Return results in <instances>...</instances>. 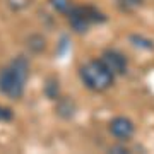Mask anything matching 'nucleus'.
<instances>
[{"label":"nucleus","instance_id":"2","mask_svg":"<svg viewBox=\"0 0 154 154\" xmlns=\"http://www.w3.org/2000/svg\"><path fill=\"white\" fill-rule=\"evenodd\" d=\"M79 77L84 86L94 93H103L110 89L115 82V75L111 70L101 62V58H93L79 67Z\"/></svg>","mask_w":154,"mask_h":154},{"label":"nucleus","instance_id":"4","mask_svg":"<svg viewBox=\"0 0 154 154\" xmlns=\"http://www.w3.org/2000/svg\"><path fill=\"white\" fill-rule=\"evenodd\" d=\"M108 128H110V134L116 140H128V139L134 135V130H135V125L130 118L127 116H115L111 118L110 123H108Z\"/></svg>","mask_w":154,"mask_h":154},{"label":"nucleus","instance_id":"6","mask_svg":"<svg viewBox=\"0 0 154 154\" xmlns=\"http://www.w3.org/2000/svg\"><path fill=\"white\" fill-rule=\"evenodd\" d=\"M50 5L53 7L57 12L63 14V16H67V14H69V12L75 7L70 0H50Z\"/></svg>","mask_w":154,"mask_h":154},{"label":"nucleus","instance_id":"3","mask_svg":"<svg viewBox=\"0 0 154 154\" xmlns=\"http://www.w3.org/2000/svg\"><path fill=\"white\" fill-rule=\"evenodd\" d=\"M67 17H69V22H70L72 29L77 31V33H86L93 24H99V22L106 21V17L91 5L74 7L67 14Z\"/></svg>","mask_w":154,"mask_h":154},{"label":"nucleus","instance_id":"1","mask_svg":"<svg viewBox=\"0 0 154 154\" xmlns=\"http://www.w3.org/2000/svg\"><path fill=\"white\" fill-rule=\"evenodd\" d=\"M29 79V62L24 57H16L7 67L0 70V93L12 99H19L24 94Z\"/></svg>","mask_w":154,"mask_h":154},{"label":"nucleus","instance_id":"8","mask_svg":"<svg viewBox=\"0 0 154 154\" xmlns=\"http://www.w3.org/2000/svg\"><path fill=\"white\" fill-rule=\"evenodd\" d=\"M9 120H12V111L9 108L0 106V122H9Z\"/></svg>","mask_w":154,"mask_h":154},{"label":"nucleus","instance_id":"5","mask_svg":"<svg viewBox=\"0 0 154 154\" xmlns=\"http://www.w3.org/2000/svg\"><path fill=\"white\" fill-rule=\"evenodd\" d=\"M101 62L105 63L108 69L111 70L113 75H123L127 72V67H128V62H127L125 55L120 53V51H116V50H106L103 51V55L99 57Z\"/></svg>","mask_w":154,"mask_h":154},{"label":"nucleus","instance_id":"7","mask_svg":"<svg viewBox=\"0 0 154 154\" xmlns=\"http://www.w3.org/2000/svg\"><path fill=\"white\" fill-rule=\"evenodd\" d=\"M118 2V7H120L122 11H125V12H132L135 11V9H139L140 7V0H116Z\"/></svg>","mask_w":154,"mask_h":154}]
</instances>
